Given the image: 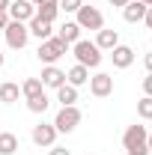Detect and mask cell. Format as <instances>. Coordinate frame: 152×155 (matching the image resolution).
Listing matches in <instances>:
<instances>
[{"label":"cell","mask_w":152,"mask_h":155,"mask_svg":"<svg viewBox=\"0 0 152 155\" xmlns=\"http://www.w3.org/2000/svg\"><path fill=\"white\" fill-rule=\"evenodd\" d=\"M24 101H27V110H30V114H45V110L51 107V98H48V93H39V96L24 98Z\"/></svg>","instance_id":"cell-19"},{"label":"cell","mask_w":152,"mask_h":155,"mask_svg":"<svg viewBox=\"0 0 152 155\" xmlns=\"http://www.w3.org/2000/svg\"><path fill=\"white\" fill-rule=\"evenodd\" d=\"M30 3H33L36 9H39V6H57V0H30Z\"/></svg>","instance_id":"cell-28"},{"label":"cell","mask_w":152,"mask_h":155,"mask_svg":"<svg viewBox=\"0 0 152 155\" xmlns=\"http://www.w3.org/2000/svg\"><path fill=\"white\" fill-rule=\"evenodd\" d=\"M39 93H45V87H42L39 78H24V81H21V96L24 98H33V96H39Z\"/></svg>","instance_id":"cell-20"},{"label":"cell","mask_w":152,"mask_h":155,"mask_svg":"<svg viewBox=\"0 0 152 155\" xmlns=\"http://www.w3.org/2000/svg\"><path fill=\"white\" fill-rule=\"evenodd\" d=\"M18 152V137L12 131H0V155H15Z\"/></svg>","instance_id":"cell-21"},{"label":"cell","mask_w":152,"mask_h":155,"mask_svg":"<svg viewBox=\"0 0 152 155\" xmlns=\"http://www.w3.org/2000/svg\"><path fill=\"white\" fill-rule=\"evenodd\" d=\"M137 116L140 119H152V96H143L137 101Z\"/></svg>","instance_id":"cell-22"},{"label":"cell","mask_w":152,"mask_h":155,"mask_svg":"<svg viewBox=\"0 0 152 155\" xmlns=\"http://www.w3.org/2000/svg\"><path fill=\"white\" fill-rule=\"evenodd\" d=\"M60 12H78L81 6H84V0H57Z\"/></svg>","instance_id":"cell-24"},{"label":"cell","mask_w":152,"mask_h":155,"mask_svg":"<svg viewBox=\"0 0 152 155\" xmlns=\"http://www.w3.org/2000/svg\"><path fill=\"white\" fill-rule=\"evenodd\" d=\"M9 9H6V12H0V30H6V27H9Z\"/></svg>","instance_id":"cell-27"},{"label":"cell","mask_w":152,"mask_h":155,"mask_svg":"<svg viewBox=\"0 0 152 155\" xmlns=\"http://www.w3.org/2000/svg\"><path fill=\"white\" fill-rule=\"evenodd\" d=\"M81 33H84V30L78 27L75 21H66V24H63V27L57 30V39H63V42H66V45L72 48V45H75L78 39H81Z\"/></svg>","instance_id":"cell-16"},{"label":"cell","mask_w":152,"mask_h":155,"mask_svg":"<svg viewBox=\"0 0 152 155\" xmlns=\"http://www.w3.org/2000/svg\"><path fill=\"white\" fill-rule=\"evenodd\" d=\"M140 3H143V6H152V0H140Z\"/></svg>","instance_id":"cell-34"},{"label":"cell","mask_w":152,"mask_h":155,"mask_svg":"<svg viewBox=\"0 0 152 155\" xmlns=\"http://www.w3.org/2000/svg\"><path fill=\"white\" fill-rule=\"evenodd\" d=\"M81 119H84V114H81L78 104H72V107H60L57 116H54V128H57V134H72L78 125H81Z\"/></svg>","instance_id":"cell-5"},{"label":"cell","mask_w":152,"mask_h":155,"mask_svg":"<svg viewBox=\"0 0 152 155\" xmlns=\"http://www.w3.org/2000/svg\"><path fill=\"white\" fill-rule=\"evenodd\" d=\"M107 3H111V6H116V9H122V6H125L128 0H107Z\"/></svg>","instance_id":"cell-31"},{"label":"cell","mask_w":152,"mask_h":155,"mask_svg":"<svg viewBox=\"0 0 152 155\" xmlns=\"http://www.w3.org/2000/svg\"><path fill=\"white\" fill-rule=\"evenodd\" d=\"M57 101H60V107H72V104H78V87L63 84V87L57 90Z\"/></svg>","instance_id":"cell-18"},{"label":"cell","mask_w":152,"mask_h":155,"mask_svg":"<svg viewBox=\"0 0 152 155\" xmlns=\"http://www.w3.org/2000/svg\"><path fill=\"white\" fill-rule=\"evenodd\" d=\"M146 143H149V155H152V131H149V137H146Z\"/></svg>","instance_id":"cell-33"},{"label":"cell","mask_w":152,"mask_h":155,"mask_svg":"<svg viewBox=\"0 0 152 155\" xmlns=\"http://www.w3.org/2000/svg\"><path fill=\"white\" fill-rule=\"evenodd\" d=\"M146 9H149V6H143L140 0H128V3L122 6V18L128 21V24H143V15H146Z\"/></svg>","instance_id":"cell-13"},{"label":"cell","mask_w":152,"mask_h":155,"mask_svg":"<svg viewBox=\"0 0 152 155\" xmlns=\"http://www.w3.org/2000/svg\"><path fill=\"white\" fill-rule=\"evenodd\" d=\"M143 24H146V27H149V30H152V6H149V9H146V15H143Z\"/></svg>","instance_id":"cell-30"},{"label":"cell","mask_w":152,"mask_h":155,"mask_svg":"<svg viewBox=\"0 0 152 155\" xmlns=\"http://www.w3.org/2000/svg\"><path fill=\"white\" fill-rule=\"evenodd\" d=\"M72 54H75V63L87 66V69H98L101 60H104V54L98 51V45L90 42V39H78L75 45H72Z\"/></svg>","instance_id":"cell-2"},{"label":"cell","mask_w":152,"mask_h":155,"mask_svg":"<svg viewBox=\"0 0 152 155\" xmlns=\"http://www.w3.org/2000/svg\"><path fill=\"white\" fill-rule=\"evenodd\" d=\"M66 54H69V45H66L63 39H57V36L39 42V51H36V57H39L42 66H57V60L66 57Z\"/></svg>","instance_id":"cell-3"},{"label":"cell","mask_w":152,"mask_h":155,"mask_svg":"<svg viewBox=\"0 0 152 155\" xmlns=\"http://www.w3.org/2000/svg\"><path fill=\"white\" fill-rule=\"evenodd\" d=\"M27 30H30V36H36L39 42H45V39L54 36V24H51V21H42L39 15H33V18L27 21Z\"/></svg>","instance_id":"cell-11"},{"label":"cell","mask_w":152,"mask_h":155,"mask_svg":"<svg viewBox=\"0 0 152 155\" xmlns=\"http://www.w3.org/2000/svg\"><path fill=\"white\" fill-rule=\"evenodd\" d=\"M48 155H72V152H69L66 146H57V143H54V146L48 149Z\"/></svg>","instance_id":"cell-26"},{"label":"cell","mask_w":152,"mask_h":155,"mask_svg":"<svg viewBox=\"0 0 152 155\" xmlns=\"http://www.w3.org/2000/svg\"><path fill=\"white\" fill-rule=\"evenodd\" d=\"M75 24L81 27V30H101L104 27V15H101V9L98 6H93V3H84L81 9L75 12Z\"/></svg>","instance_id":"cell-4"},{"label":"cell","mask_w":152,"mask_h":155,"mask_svg":"<svg viewBox=\"0 0 152 155\" xmlns=\"http://www.w3.org/2000/svg\"><path fill=\"white\" fill-rule=\"evenodd\" d=\"M111 60H114V69H128V66L134 63V48L119 42L114 51H111Z\"/></svg>","instance_id":"cell-12"},{"label":"cell","mask_w":152,"mask_h":155,"mask_svg":"<svg viewBox=\"0 0 152 155\" xmlns=\"http://www.w3.org/2000/svg\"><path fill=\"white\" fill-rule=\"evenodd\" d=\"M143 66H146V72H152V51L143 54Z\"/></svg>","instance_id":"cell-29"},{"label":"cell","mask_w":152,"mask_h":155,"mask_svg":"<svg viewBox=\"0 0 152 155\" xmlns=\"http://www.w3.org/2000/svg\"><path fill=\"white\" fill-rule=\"evenodd\" d=\"M143 96H152V72H146L143 78Z\"/></svg>","instance_id":"cell-25"},{"label":"cell","mask_w":152,"mask_h":155,"mask_svg":"<svg viewBox=\"0 0 152 155\" xmlns=\"http://www.w3.org/2000/svg\"><path fill=\"white\" fill-rule=\"evenodd\" d=\"M95 45H98V51H114L116 45H119V33H116V30H107V27H101V30L95 33Z\"/></svg>","instance_id":"cell-14"},{"label":"cell","mask_w":152,"mask_h":155,"mask_svg":"<svg viewBox=\"0 0 152 155\" xmlns=\"http://www.w3.org/2000/svg\"><path fill=\"white\" fill-rule=\"evenodd\" d=\"M3 36H6V45L12 51H24L27 42H30V30H27L24 21H9V27L3 30Z\"/></svg>","instance_id":"cell-6"},{"label":"cell","mask_w":152,"mask_h":155,"mask_svg":"<svg viewBox=\"0 0 152 155\" xmlns=\"http://www.w3.org/2000/svg\"><path fill=\"white\" fill-rule=\"evenodd\" d=\"M9 3H12V0H0V12H6V9H9Z\"/></svg>","instance_id":"cell-32"},{"label":"cell","mask_w":152,"mask_h":155,"mask_svg":"<svg viewBox=\"0 0 152 155\" xmlns=\"http://www.w3.org/2000/svg\"><path fill=\"white\" fill-rule=\"evenodd\" d=\"M39 81H42V87H45V90H60V87L66 84V72L57 69V66H45V69H42V75H39Z\"/></svg>","instance_id":"cell-9"},{"label":"cell","mask_w":152,"mask_h":155,"mask_svg":"<svg viewBox=\"0 0 152 155\" xmlns=\"http://www.w3.org/2000/svg\"><path fill=\"white\" fill-rule=\"evenodd\" d=\"M3 60H6V57H3V51H0V66H3Z\"/></svg>","instance_id":"cell-35"},{"label":"cell","mask_w":152,"mask_h":155,"mask_svg":"<svg viewBox=\"0 0 152 155\" xmlns=\"http://www.w3.org/2000/svg\"><path fill=\"white\" fill-rule=\"evenodd\" d=\"M66 84H72V87H84V84H90V69L81 66V63H75V66L66 72Z\"/></svg>","instance_id":"cell-15"},{"label":"cell","mask_w":152,"mask_h":155,"mask_svg":"<svg viewBox=\"0 0 152 155\" xmlns=\"http://www.w3.org/2000/svg\"><path fill=\"white\" fill-rule=\"evenodd\" d=\"M33 15H36V6H33L30 0H12V3H9V18L12 21H24V24H27Z\"/></svg>","instance_id":"cell-10"},{"label":"cell","mask_w":152,"mask_h":155,"mask_svg":"<svg viewBox=\"0 0 152 155\" xmlns=\"http://www.w3.org/2000/svg\"><path fill=\"white\" fill-rule=\"evenodd\" d=\"M30 137H33V143H36V146L51 149V146L57 143V128H54V122H39V125H33Z\"/></svg>","instance_id":"cell-7"},{"label":"cell","mask_w":152,"mask_h":155,"mask_svg":"<svg viewBox=\"0 0 152 155\" xmlns=\"http://www.w3.org/2000/svg\"><path fill=\"white\" fill-rule=\"evenodd\" d=\"M90 93H93L95 98L114 96V75H107V72H95V75H90Z\"/></svg>","instance_id":"cell-8"},{"label":"cell","mask_w":152,"mask_h":155,"mask_svg":"<svg viewBox=\"0 0 152 155\" xmlns=\"http://www.w3.org/2000/svg\"><path fill=\"white\" fill-rule=\"evenodd\" d=\"M18 98H21V84H12V81L0 84V101L3 104H15Z\"/></svg>","instance_id":"cell-17"},{"label":"cell","mask_w":152,"mask_h":155,"mask_svg":"<svg viewBox=\"0 0 152 155\" xmlns=\"http://www.w3.org/2000/svg\"><path fill=\"white\" fill-rule=\"evenodd\" d=\"M90 3H95V0H90Z\"/></svg>","instance_id":"cell-36"},{"label":"cell","mask_w":152,"mask_h":155,"mask_svg":"<svg viewBox=\"0 0 152 155\" xmlns=\"http://www.w3.org/2000/svg\"><path fill=\"white\" fill-rule=\"evenodd\" d=\"M36 15H39L42 21H51V24H54V21H57V15H60V6H39Z\"/></svg>","instance_id":"cell-23"},{"label":"cell","mask_w":152,"mask_h":155,"mask_svg":"<svg viewBox=\"0 0 152 155\" xmlns=\"http://www.w3.org/2000/svg\"><path fill=\"white\" fill-rule=\"evenodd\" d=\"M146 137H149L146 125H137V122L128 125V128L122 131V149H125V155H149Z\"/></svg>","instance_id":"cell-1"}]
</instances>
